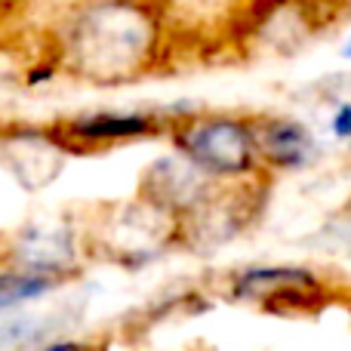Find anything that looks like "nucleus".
<instances>
[{"label":"nucleus","mask_w":351,"mask_h":351,"mask_svg":"<svg viewBox=\"0 0 351 351\" xmlns=\"http://www.w3.org/2000/svg\"><path fill=\"white\" fill-rule=\"evenodd\" d=\"M213 188H216V182L194 170L179 154H167V158L154 160L142 176V200L152 204L154 210L173 216L176 222L188 216L194 206L204 204Z\"/></svg>","instance_id":"obj_6"},{"label":"nucleus","mask_w":351,"mask_h":351,"mask_svg":"<svg viewBox=\"0 0 351 351\" xmlns=\"http://www.w3.org/2000/svg\"><path fill=\"white\" fill-rule=\"evenodd\" d=\"M225 296L231 302L256 305L274 315H299L321 308L333 293L327 280L308 265H247L228 278Z\"/></svg>","instance_id":"obj_4"},{"label":"nucleus","mask_w":351,"mask_h":351,"mask_svg":"<svg viewBox=\"0 0 351 351\" xmlns=\"http://www.w3.org/2000/svg\"><path fill=\"white\" fill-rule=\"evenodd\" d=\"M0 160L25 188H40L53 182L62 170V148L40 133H16L0 145Z\"/></svg>","instance_id":"obj_8"},{"label":"nucleus","mask_w":351,"mask_h":351,"mask_svg":"<svg viewBox=\"0 0 351 351\" xmlns=\"http://www.w3.org/2000/svg\"><path fill=\"white\" fill-rule=\"evenodd\" d=\"M342 59H351V37L346 40V47H342Z\"/></svg>","instance_id":"obj_13"},{"label":"nucleus","mask_w":351,"mask_h":351,"mask_svg":"<svg viewBox=\"0 0 351 351\" xmlns=\"http://www.w3.org/2000/svg\"><path fill=\"white\" fill-rule=\"evenodd\" d=\"M321 241H324V250H327V253L351 262V200L342 204L339 210L324 222Z\"/></svg>","instance_id":"obj_10"},{"label":"nucleus","mask_w":351,"mask_h":351,"mask_svg":"<svg viewBox=\"0 0 351 351\" xmlns=\"http://www.w3.org/2000/svg\"><path fill=\"white\" fill-rule=\"evenodd\" d=\"M268 179L243 182V185H216L210 197L194 206L179 222V243L194 253H219L237 237H243L265 210Z\"/></svg>","instance_id":"obj_3"},{"label":"nucleus","mask_w":351,"mask_h":351,"mask_svg":"<svg viewBox=\"0 0 351 351\" xmlns=\"http://www.w3.org/2000/svg\"><path fill=\"white\" fill-rule=\"evenodd\" d=\"M59 284V278H49V274H37V271H6L0 274V311L16 308V305L28 302V299H37L40 293L53 290Z\"/></svg>","instance_id":"obj_9"},{"label":"nucleus","mask_w":351,"mask_h":351,"mask_svg":"<svg viewBox=\"0 0 351 351\" xmlns=\"http://www.w3.org/2000/svg\"><path fill=\"white\" fill-rule=\"evenodd\" d=\"M43 351H93L90 346H84V342H71V339H65V342H53V346H47Z\"/></svg>","instance_id":"obj_12"},{"label":"nucleus","mask_w":351,"mask_h":351,"mask_svg":"<svg viewBox=\"0 0 351 351\" xmlns=\"http://www.w3.org/2000/svg\"><path fill=\"white\" fill-rule=\"evenodd\" d=\"M170 139L176 154L216 185H243V182L268 179L256 154L253 114L194 108L191 114L170 127Z\"/></svg>","instance_id":"obj_2"},{"label":"nucleus","mask_w":351,"mask_h":351,"mask_svg":"<svg viewBox=\"0 0 351 351\" xmlns=\"http://www.w3.org/2000/svg\"><path fill=\"white\" fill-rule=\"evenodd\" d=\"M194 108H164V111H93V114H80L71 121L68 133L71 139L86 142V145H105V142H130L142 139V136L170 130L176 121L191 114Z\"/></svg>","instance_id":"obj_7"},{"label":"nucleus","mask_w":351,"mask_h":351,"mask_svg":"<svg viewBox=\"0 0 351 351\" xmlns=\"http://www.w3.org/2000/svg\"><path fill=\"white\" fill-rule=\"evenodd\" d=\"M253 136L265 176L305 173L324 154L315 130L293 114H253Z\"/></svg>","instance_id":"obj_5"},{"label":"nucleus","mask_w":351,"mask_h":351,"mask_svg":"<svg viewBox=\"0 0 351 351\" xmlns=\"http://www.w3.org/2000/svg\"><path fill=\"white\" fill-rule=\"evenodd\" d=\"M160 53V19L133 3L86 6L68 31V62L84 77L114 84L139 77Z\"/></svg>","instance_id":"obj_1"},{"label":"nucleus","mask_w":351,"mask_h":351,"mask_svg":"<svg viewBox=\"0 0 351 351\" xmlns=\"http://www.w3.org/2000/svg\"><path fill=\"white\" fill-rule=\"evenodd\" d=\"M0 351H6V348H3V346H0Z\"/></svg>","instance_id":"obj_14"},{"label":"nucleus","mask_w":351,"mask_h":351,"mask_svg":"<svg viewBox=\"0 0 351 351\" xmlns=\"http://www.w3.org/2000/svg\"><path fill=\"white\" fill-rule=\"evenodd\" d=\"M327 127H330V136L342 145H351V99H339L333 105L327 117Z\"/></svg>","instance_id":"obj_11"}]
</instances>
